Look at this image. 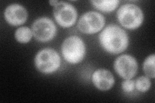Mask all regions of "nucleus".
<instances>
[{
    "label": "nucleus",
    "mask_w": 155,
    "mask_h": 103,
    "mask_svg": "<svg viewBox=\"0 0 155 103\" xmlns=\"http://www.w3.org/2000/svg\"><path fill=\"white\" fill-rule=\"evenodd\" d=\"M114 68L116 73L123 79H131L137 73L138 63L133 56L124 54L116 58Z\"/></svg>",
    "instance_id": "obj_8"
},
{
    "label": "nucleus",
    "mask_w": 155,
    "mask_h": 103,
    "mask_svg": "<svg viewBox=\"0 0 155 103\" xmlns=\"http://www.w3.org/2000/svg\"><path fill=\"white\" fill-rule=\"evenodd\" d=\"M154 60L155 55L153 53L145 59L143 65L145 74L149 78H152V79H154L155 77Z\"/></svg>",
    "instance_id": "obj_13"
},
{
    "label": "nucleus",
    "mask_w": 155,
    "mask_h": 103,
    "mask_svg": "<svg viewBox=\"0 0 155 103\" xmlns=\"http://www.w3.org/2000/svg\"><path fill=\"white\" fill-rule=\"evenodd\" d=\"M4 17L9 24L19 26L26 22L28 13L26 8L21 5L11 4L5 10Z\"/></svg>",
    "instance_id": "obj_9"
},
{
    "label": "nucleus",
    "mask_w": 155,
    "mask_h": 103,
    "mask_svg": "<svg viewBox=\"0 0 155 103\" xmlns=\"http://www.w3.org/2000/svg\"><path fill=\"white\" fill-rule=\"evenodd\" d=\"M59 3V1H50L49 2V3L51 5H52V6H55V5H56Z\"/></svg>",
    "instance_id": "obj_16"
},
{
    "label": "nucleus",
    "mask_w": 155,
    "mask_h": 103,
    "mask_svg": "<svg viewBox=\"0 0 155 103\" xmlns=\"http://www.w3.org/2000/svg\"><path fill=\"white\" fill-rule=\"evenodd\" d=\"M105 20L102 14L90 11L85 13L80 18L77 27L84 34H93L100 31L105 25Z\"/></svg>",
    "instance_id": "obj_5"
},
{
    "label": "nucleus",
    "mask_w": 155,
    "mask_h": 103,
    "mask_svg": "<svg viewBox=\"0 0 155 103\" xmlns=\"http://www.w3.org/2000/svg\"><path fill=\"white\" fill-rule=\"evenodd\" d=\"M14 36L18 43H27L31 41L33 34L30 28L27 27H21L17 29Z\"/></svg>",
    "instance_id": "obj_12"
},
{
    "label": "nucleus",
    "mask_w": 155,
    "mask_h": 103,
    "mask_svg": "<svg viewBox=\"0 0 155 103\" xmlns=\"http://www.w3.org/2000/svg\"><path fill=\"white\" fill-rule=\"evenodd\" d=\"M37 69L44 74H51L57 71L61 65L60 56L52 48H44L39 51L35 58Z\"/></svg>",
    "instance_id": "obj_4"
},
{
    "label": "nucleus",
    "mask_w": 155,
    "mask_h": 103,
    "mask_svg": "<svg viewBox=\"0 0 155 103\" xmlns=\"http://www.w3.org/2000/svg\"><path fill=\"white\" fill-rule=\"evenodd\" d=\"M135 88V81L132 79H125L122 82V88L124 92L129 93L134 90Z\"/></svg>",
    "instance_id": "obj_15"
},
{
    "label": "nucleus",
    "mask_w": 155,
    "mask_h": 103,
    "mask_svg": "<svg viewBox=\"0 0 155 103\" xmlns=\"http://www.w3.org/2000/svg\"><path fill=\"white\" fill-rule=\"evenodd\" d=\"M151 86L149 78L147 76H141L135 81V88L140 92H146Z\"/></svg>",
    "instance_id": "obj_14"
},
{
    "label": "nucleus",
    "mask_w": 155,
    "mask_h": 103,
    "mask_svg": "<svg viewBox=\"0 0 155 103\" xmlns=\"http://www.w3.org/2000/svg\"><path fill=\"white\" fill-rule=\"evenodd\" d=\"M53 14L56 22L63 28H69L74 25L78 17L75 7L65 2H59L54 7Z\"/></svg>",
    "instance_id": "obj_7"
},
{
    "label": "nucleus",
    "mask_w": 155,
    "mask_h": 103,
    "mask_svg": "<svg viewBox=\"0 0 155 103\" xmlns=\"http://www.w3.org/2000/svg\"><path fill=\"white\" fill-rule=\"evenodd\" d=\"M92 82L95 87L101 91L110 90L114 85V78L109 70L100 68L94 72Z\"/></svg>",
    "instance_id": "obj_10"
},
{
    "label": "nucleus",
    "mask_w": 155,
    "mask_h": 103,
    "mask_svg": "<svg viewBox=\"0 0 155 103\" xmlns=\"http://www.w3.org/2000/svg\"><path fill=\"white\" fill-rule=\"evenodd\" d=\"M86 48L84 41L76 36L66 38L61 45V53L65 60L70 64H78L84 60Z\"/></svg>",
    "instance_id": "obj_3"
},
{
    "label": "nucleus",
    "mask_w": 155,
    "mask_h": 103,
    "mask_svg": "<svg viewBox=\"0 0 155 103\" xmlns=\"http://www.w3.org/2000/svg\"><path fill=\"white\" fill-rule=\"evenodd\" d=\"M92 5L99 11L104 12H110L117 8L119 1L113 0V1H91Z\"/></svg>",
    "instance_id": "obj_11"
},
{
    "label": "nucleus",
    "mask_w": 155,
    "mask_h": 103,
    "mask_svg": "<svg viewBox=\"0 0 155 103\" xmlns=\"http://www.w3.org/2000/svg\"><path fill=\"white\" fill-rule=\"evenodd\" d=\"M117 18L121 25L129 30H134L142 25L144 17L142 9L138 6L126 3L118 10Z\"/></svg>",
    "instance_id": "obj_2"
},
{
    "label": "nucleus",
    "mask_w": 155,
    "mask_h": 103,
    "mask_svg": "<svg viewBox=\"0 0 155 103\" xmlns=\"http://www.w3.org/2000/svg\"><path fill=\"white\" fill-rule=\"evenodd\" d=\"M55 24L47 17L40 18L34 21L32 25L33 36L40 42L45 43L52 40L56 34Z\"/></svg>",
    "instance_id": "obj_6"
},
{
    "label": "nucleus",
    "mask_w": 155,
    "mask_h": 103,
    "mask_svg": "<svg viewBox=\"0 0 155 103\" xmlns=\"http://www.w3.org/2000/svg\"><path fill=\"white\" fill-rule=\"evenodd\" d=\"M101 46L111 54L124 52L129 45L127 34L122 28L114 24L106 27L99 36Z\"/></svg>",
    "instance_id": "obj_1"
}]
</instances>
